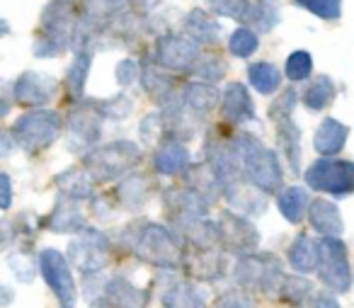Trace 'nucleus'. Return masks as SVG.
Wrapping results in <instances>:
<instances>
[{
    "label": "nucleus",
    "instance_id": "nucleus-32",
    "mask_svg": "<svg viewBox=\"0 0 354 308\" xmlns=\"http://www.w3.org/2000/svg\"><path fill=\"white\" fill-rule=\"evenodd\" d=\"M54 185L59 187V194L73 201H88L95 194V182L83 167H71L56 175Z\"/></svg>",
    "mask_w": 354,
    "mask_h": 308
},
{
    "label": "nucleus",
    "instance_id": "nucleus-45",
    "mask_svg": "<svg viewBox=\"0 0 354 308\" xmlns=\"http://www.w3.org/2000/svg\"><path fill=\"white\" fill-rule=\"evenodd\" d=\"M207 6L218 17H231V20L243 22L248 15V8H250V0H207Z\"/></svg>",
    "mask_w": 354,
    "mask_h": 308
},
{
    "label": "nucleus",
    "instance_id": "nucleus-33",
    "mask_svg": "<svg viewBox=\"0 0 354 308\" xmlns=\"http://www.w3.org/2000/svg\"><path fill=\"white\" fill-rule=\"evenodd\" d=\"M162 308H209L207 293L192 282H177L165 289L160 298Z\"/></svg>",
    "mask_w": 354,
    "mask_h": 308
},
{
    "label": "nucleus",
    "instance_id": "nucleus-1",
    "mask_svg": "<svg viewBox=\"0 0 354 308\" xmlns=\"http://www.w3.org/2000/svg\"><path fill=\"white\" fill-rule=\"evenodd\" d=\"M119 245L129 250L133 257L158 269L175 272L183 262V240L167 226L158 221H131L119 230Z\"/></svg>",
    "mask_w": 354,
    "mask_h": 308
},
{
    "label": "nucleus",
    "instance_id": "nucleus-55",
    "mask_svg": "<svg viewBox=\"0 0 354 308\" xmlns=\"http://www.w3.org/2000/svg\"><path fill=\"white\" fill-rule=\"evenodd\" d=\"M15 148L17 146H15V141H12L10 132H3V129H0V158H8Z\"/></svg>",
    "mask_w": 354,
    "mask_h": 308
},
{
    "label": "nucleus",
    "instance_id": "nucleus-28",
    "mask_svg": "<svg viewBox=\"0 0 354 308\" xmlns=\"http://www.w3.org/2000/svg\"><path fill=\"white\" fill-rule=\"evenodd\" d=\"M274 141H277V156L286 161L294 175L301 172V129L296 127L294 119H279L274 122Z\"/></svg>",
    "mask_w": 354,
    "mask_h": 308
},
{
    "label": "nucleus",
    "instance_id": "nucleus-21",
    "mask_svg": "<svg viewBox=\"0 0 354 308\" xmlns=\"http://www.w3.org/2000/svg\"><path fill=\"white\" fill-rule=\"evenodd\" d=\"M192 158L185 146V141H177V138H162L156 146V156H153V165L160 172L162 177H177L183 175L189 167Z\"/></svg>",
    "mask_w": 354,
    "mask_h": 308
},
{
    "label": "nucleus",
    "instance_id": "nucleus-4",
    "mask_svg": "<svg viewBox=\"0 0 354 308\" xmlns=\"http://www.w3.org/2000/svg\"><path fill=\"white\" fill-rule=\"evenodd\" d=\"M78 20V6L75 0H51L41 12L39 37L35 39L37 59H56L71 46V30Z\"/></svg>",
    "mask_w": 354,
    "mask_h": 308
},
{
    "label": "nucleus",
    "instance_id": "nucleus-44",
    "mask_svg": "<svg viewBox=\"0 0 354 308\" xmlns=\"http://www.w3.org/2000/svg\"><path fill=\"white\" fill-rule=\"evenodd\" d=\"M97 112L102 119H112V122H122L133 112V100L127 95H114V98L97 102Z\"/></svg>",
    "mask_w": 354,
    "mask_h": 308
},
{
    "label": "nucleus",
    "instance_id": "nucleus-59",
    "mask_svg": "<svg viewBox=\"0 0 354 308\" xmlns=\"http://www.w3.org/2000/svg\"><path fill=\"white\" fill-rule=\"evenodd\" d=\"M61 308H73V306H61Z\"/></svg>",
    "mask_w": 354,
    "mask_h": 308
},
{
    "label": "nucleus",
    "instance_id": "nucleus-16",
    "mask_svg": "<svg viewBox=\"0 0 354 308\" xmlns=\"http://www.w3.org/2000/svg\"><path fill=\"white\" fill-rule=\"evenodd\" d=\"M180 267L199 282H218L226 269V253L218 248H189L183 245V262Z\"/></svg>",
    "mask_w": 354,
    "mask_h": 308
},
{
    "label": "nucleus",
    "instance_id": "nucleus-52",
    "mask_svg": "<svg viewBox=\"0 0 354 308\" xmlns=\"http://www.w3.org/2000/svg\"><path fill=\"white\" fill-rule=\"evenodd\" d=\"M162 6V0H127V8L133 12V15H148V12H153L156 8Z\"/></svg>",
    "mask_w": 354,
    "mask_h": 308
},
{
    "label": "nucleus",
    "instance_id": "nucleus-15",
    "mask_svg": "<svg viewBox=\"0 0 354 308\" xmlns=\"http://www.w3.org/2000/svg\"><path fill=\"white\" fill-rule=\"evenodd\" d=\"M59 90H61V85L56 78L37 73V71H25V73L12 83V100H15L17 105H22V107L39 109V107H46L49 102H54Z\"/></svg>",
    "mask_w": 354,
    "mask_h": 308
},
{
    "label": "nucleus",
    "instance_id": "nucleus-6",
    "mask_svg": "<svg viewBox=\"0 0 354 308\" xmlns=\"http://www.w3.org/2000/svg\"><path fill=\"white\" fill-rule=\"evenodd\" d=\"M233 279L243 291L277 293L284 279V262L274 253H250L233 264Z\"/></svg>",
    "mask_w": 354,
    "mask_h": 308
},
{
    "label": "nucleus",
    "instance_id": "nucleus-17",
    "mask_svg": "<svg viewBox=\"0 0 354 308\" xmlns=\"http://www.w3.org/2000/svg\"><path fill=\"white\" fill-rule=\"evenodd\" d=\"M218 105H221L223 119L236 124V127H245V124H252L257 119V109L255 102H252L250 90L243 83H238V80H233V83H228L223 88Z\"/></svg>",
    "mask_w": 354,
    "mask_h": 308
},
{
    "label": "nucleus",
    "instance_id": "nucleus-58",
    "mask_svg": "<svg viewBox=\"0 0 354 308\" xmlns=\"http://www.w3.org/2000/svg\"><path fill=\"white\" fill-rule=\"evenodd\" d=\"M6 240H8V230H6V226L0 224V248L6 245Z\"/></svg>",
    "mask_w": 354,
    "mask_h": 308
},
{
    "label": "nucleus",
    "instance_id": "nucleus-25",
    "mask_svg": "<svg viewBox=\"0 0 354 308\" xmlns=\"http://www.w3.org/2000/svg\"><path fill=\"white\" fill-rule=\"evenodd\" d=\"M124 10H127V0H83L78 20L83 22V25L93 27L100 35V39H102L104 30H107L114 17L122 15Z\"/></svg>",
    "mask_w": 354,
    "mask_h": 308
},
{
    "label": "nucleus",
    "instance_id": "nucleus-18",
    "mask_svg": "<svg viewBox=\"0 0 354 308\" xmlns=\"http://www.w3.org/2000/svg\"><path fill=\"white\" fill-rule=\"evenodd\" d=\"M221 197L231 206V211L241 216H262L267 211V194L252 187L245 177H238L226 187H221Z\"/></svg>",
    "mask_w": 354,
    "mask_h": 308
},
{
    "label": "nucleus",
    "instance_id": "nucleus-27",
    "mask_svg": "<svg viewBox=\"0 0 354 308\" xmlns=\"http://www.w3.org/2000/svg\"><path fill=\"white\" fill-rule=\"evenodd\" d=\"M41 226L49 228L51 233H59V235L78 233V230L85 226V216H83V211H80V201L66 199V197L59 194V201H56V206L51 209V214L46 216V221H41Z\"/></svg>",
    "mask_w": 354,
    "mask_h": 308
},
{
    "label": "nucleus",
    "instance_id": "nucleus-42",
    "mask_svg": "<svg viewBox=\"0 0 354 308\" xmlns=\"http://www.w3.org/2000/svg\"><path fill=\"white\" fill-rule=\"evenodd\" d=\"M284 73L291 83H304V80L310 78L313 73V59H310L308 51H291L289 59H286V66H284Z\"/></svg>",
    "mask_w": 354,
    "mask_h": 308
},
{
    "label": "nucleus",
    "instance_id": "nucleus-11",
    "mask_svg": "<svg viewBox=\"0 0 354 308\" xmlns=\"http://www.w3.org/2000/svg\"><path fill=\"white\" fill-rule=\"evenodd\" d=\"M214 230H216L218 250L226 255L243 257V255L255 253L257 245H260V233L252 226V221L231 209L221 211L218 219H214Z\"/></svg>",
    "mask_w": 354,
    "mask_h": 308
},
{
    "label": "nucleus",
    "instance_id": "nucleus-9",
    "mask_svg": "<svg viewBox=\"0 0 354 308\" xmlns=\"http://www.w3.org/2000/svg\"><path fill=\"white\" fill-rule=\"evenodd\" d=\"M304 180L308 190L344 199L354 190V163L344 158H318L306 167Z\"/></svg>",
    "mask_w": 354,
    "mask_h": 308
},
{
    "label": "nucleus",
    "instance_id": "nucleus-30",
    "mask_svg": "<svg viewBox=\"0 0 354 308\" xmlns=\"http://www.w3.org/2000/svg\"><path fill=\"white\" fill-rule=\"evenodd\" d=\"M185 32L192 42H197L199 46L202 44H218L223 37V27L216 17H212L207 10L202 8H194V10L187 12L185 17Z\"/></svg>",
    "mask_w": 354,
    "mask_h": 308
},
{
    "label": "nucleus",
    "instance_id": "nucleus-36",
    "mask_svg": "<svg viewBox=\"0 0 354 308\" xmlns=\"http://www.w3.org/2000/svg\"><path fill=\"white\" fill-rule=\"evenodd\" d=\"M335 98H337L335 80L330 75H315L299 100L304 102V107L308 112H323V109H328L335 102Z\"/></svg>",
    "mask_w": 354,
    "mask_h": 308
},
{
    "label": "nucleus",
    "instance_id": "nucleus-38",
    "mask_svg": "<svg viewBox=\"0 0 354 308\" xmlns=\"http://www.w3.org/2000/svg\"><path fill=\"white\" fill-rule=\"evenodd\" d=\"M248 83L255 93L274 95L281 88V71L270 61H257L248 66Z\"/></svg>",
    "mask_w": 354,
    "mask_h": 308
},
{
    "label": "nucleus",
    "instance_id": "nucleus-8",
    "mask_svg": "<svg viewBox=\"0 0 354 308\" xmlns=\"http://www.w3.org/2000/svg\"><path fill=\"white\" fill-rule=\"evenodd\" d=\"M102 122L97 112L95 100L83 98L80 102H73L71 112L64 117V132H66V146L75 156H85L90 148L97 146L102 136Z\"/></svg>",
    "mask_w": 354,
    "mask_h": 308
},
{
    "label": "nucleus",
    "instance_id": "nucleus-10",
    "mask_svg": "<svg viewBox=\"0 0 354 308\" xmlns=\"http://www.w3.org/2000/svg\"><path fill=\"white\" fill-rule=\"evenodd\" d=\"M318 272L323 287L330 293H349L352 289V267H349V248L342 238L318 240Z\"/></svg>",
    "mask_w": 354,
    "mask_h": 308
},
{
    "label": "nucleus",
    "instance_id": "nucleus-46",
    "mask_svg": "<svg viewBox=\"0 0 354 308\" xmlns=\"http://www.w3.org/2000/svg\"><path fill=\"white\" fill-rule=\"evenodd\" d=\"M138 134H141L143 143H160L165 138V122H162V112H153L141 119L138 124Z\"/></svg>",
    "mask_w": 354,
    "mask_h": 308
},
{
    "label": "nucleus",
    "instance_id": "nucleus-26",
    "mask_svg": "<svg viewBox=\"0 0 354 308\" xmlns=\"http://www.w3.org/2000/svg\"><path fill=\"white\" fill-rule=\"evenodd\" d=\"M349 127L335 117H325L313 134V148L320 158H335L347 146Z\"/></svg>",
    "mask_w": 354,
    "mask_h": 308
},
{
    "label": "nucleus",
    "instance_id": "nucleus-40",
    "mask_svg": "<svg viewBox=\"0 0 354 308\" xmlns=\"http://www.w3.org/2000/svg\"><path fill=\"white\" fill-rule=\"evenodd\" d=\"M226 71H228V66L221 56H199L197 64H194L192 71H189V75H192L194 80H202V83L214 85V83H218V80H223Z\"/></svg>",
    "mask_w": 354,
    "mask_h": 308
},
{
    "label": "nucleus",
    "instance_id": "nucleus-39",
    "mask_svg": "<svg viewBox=\"0 0 354 308\" xmlns=\"http://www.w3.org/2000/svg\"><path fill=\"white\" fill-rule=\"evenodd\" d=\"M313 293V284L304 274H284V279L279 282V289H277V296L284 303H289L291 308H301L306 301H310Z\"/></svg>",
    "mask_w": 354,
    "mask_h": 308
},
{
    "label": "nucleus",
    "instance_id": "nucleus-29",
    "mask_svg": "<svg viewBox=\"0 0 354 308\" xmlns=\"http://www.w3.org/2000/svg\"><path fill=\"white\" fill-rule=\"evenodd\" d=\"M183 185L187 190H192L197 197H202L209 206H214L221 197V185H218L216 175L212 172V167L207 163H199V165H192L183 172Z\"/></svg>",
    "mask_w": 354,
    "mask_h": 308
},
{
    "label": "nucleus",
    "instance_id": "nucleus-41",
    "mask_svg": "<svg viewBox=\"0 0 354 308\" xmlns=\"http://www.w3.org/2000/svg\"><path fill=\"white\" fill-rule=\"evenodd\" d=\"M260 49V39L250 27H238L231 37H228V51L236 59H250L255 56V51Z\"/></svg>",
    "mask_w": 354,
    "mask_h": 308
},
{
    "label": "nucleus",
    "instance_id": "nucleus-12",
    "mask_svg": "<svg viewBox=\"0 0 354 308\" xmlns=\"http://www.w3.org/2000/svg\"><path fill=\"white\" fill-rule=\"evenodd\" d=\"M199 56L202 46L180 32H165L153 46V64L167 73H189Z\"/></svg>",
    "mask_w": 354,
    "mask_h": 308
},
{
    "label": "nucleus",
    "instance_id": "nucleus-2",
    "mask_svg": "<svg viewBox=\"0 0 354 308\" xmlns=\"http://www.w3.org/2000/svg\"><path fill=\"white\" fill-rule=\"evenodd\" d=\"M238 156H241V170L245 180L262 194H277L284 185V167L277 151L267 148L252 134H236Z\"/></svg>",
    "mask_w": 354,
    "mask_h": 308
},
{
    "label": "nucleus",
    "instance_id": "nucleus-47",
    "mask_svg": "<svg viewBox=\"0 0 354 308\" xmlns=\"http://www.w3.org/2000/svg\"><path fill=\"white\" fill-rule=\"evenodd\" d=\"M299 105V93L294 88H286L274 102L270 105V119L279 122V119H289L294 114V107Z\"/></svg>",
    "mask_w": 354,
    "mask_h": 308
},
{
    "label": "nucleus",
    "instance_id": "nucleus-57",
    "mask_svg": "<svg viewBox=\"0 0 354 308\" xmlns=\"http://www.w3.org/2000/svg\"><path fill=\"white\" fill-rule=\"evenodd\" d=\"M6 35H10V25H8V22L0 17V37H6Z\"/></svg>",
    "mask_w": 354,
    "mask_h": 308
},
{
    "label": "nucleus",
    "instance_id": "nucleus-51",
    "mask_svg": "<svg viewBox=\"0 0 354 308\" xmlns=\"http://www.w3.org/2000/svg\"><path fill=\"white\" fill-rule=\"evenodd\" d=\"M12 105H15V100H12V83L0 80V119L10 114Z\"/></svg>",
    "mask_w": 354,
    "mask_h": 308
},
{
    "label": "nucleus",
    "instance_id": "nucleus-24",
    "mask_svg": "<svg viewBox=\"0 0 354 308\" xmlns=\"http://www.w3.org/2000/svg\"><path fill=\"white\" fill-rule=\"evenodd\" d=\"M177 98H180V102H183L185 107L194 114V117L204 119L218 107V98H221V93H218L212 83L189 80V83H185L183 90H177Z\"/></svg>",
    "mask_w": 354,
    "mask_h": 308
},
{
    "label": "nucleus",
    "instance_id": "nucleus-37",
    "mask_svg": "<svg viewBox=\"0 0 354 308\" xmlns=\"http://www.w3.org/2000/svg\"><path fill=\"white\" fill-rule=\"evenodd\" d=\"M90 66H93V54L90 51H75L73 64L68 66L64 78V88L68 93L71 102H80L85 98V83H88Z\"/></svg>",
    "mask_w": 354,
    "mask_h": 308
},
{
    "label": "nucleus",
    "instance_id": "nucleus-35",
    "mask_svg": "<svg viewBox=\"0 0 354 308\" xmlns=\"http://www.w3.org/2000/svg\"><path fill=\"white\" fill-rule=\"evenodd\" d=\"M243 22H248L255 35H267V32H272L281 22L279 0H255V3H250L248 15Z\"/></svg>",
    "mask_w": 354,
    "mask_h": 308
},
{
    "label": "nucleus",
    "instance_id": "nucleus-23",
    "mask_svg": "<svg viewBox=\"0 0 354 308\" xmlns=\"http://www.w3.org/2000/svg\"><path fill=\"white\" fill-rule=\"evenodd\" d=\"M153 192H156V185H153L151 177L133 170L122 177L117 192H114V201H117V206H124V209H129V211H136L151 199Z\"/></svg>",
    "mask_w": 354,
    "mask_h": 308
},
{
    "label": "nucleus",
    "instance_id": "nucleus-20",
    "mask_svg": "<svg viewBox=\"0 0 354 308\" xmlns=\"http://www.w3.org/2000/svg\"><path fill=\"white\" fill-rule=\"evenodd\" d=\"M109 308H148V291L138 289L127 277H112L100 293Z\"/></svg>",
    "mask_w": 354,
    "mask_h": 308
},
{
    "label": "nucleus",
    "instance_id": "nucleus-3",
    "mask_svg": "<svg viewBox=\"0 0 354 308\" xmlns=\"http://www.w3.org/2000/svg\"><path fill=\"white\" fill-rule=\"evenodd\" d=\"M143 156L138 143L127 141V138H117V141H109L104 146L90 148L83 156V170L90 175V180L95 185L100 182H112L122 180L124 175L133 172L141 165Z\"/></svg>",
    "mask_w": 354,
    "mask_h": 308
},
{
    "label": "nucleus",
    "instance_id": "nucleus-50",
    "mask_svg": "<svg viewBox=\"0 0 354 308\" xmlns=\"http://www.w3.org/2000/svg\"><path fill=\"white\" fill-rule=\"evenodd\" d=\"M12 199H15V192H12V180L8 172H0V211L12 209Z\"/></svg>",
    "mask_w": 354,
    "mask_h": 308
},
{
    "label": "nucleus",
    "instance_id": "nucleus-43",
    "mask_svg": "<svg viewBox=\"0 0 354 308\" xmlns=\"http://www.w3.org/2000/svg\"><path fill=\"white\" fill-rule=\"evenodd\" d=\"M294 3L325 22H337L342 17V0H294Z\"/></svg>",
    "mask_w": 354,
    "mask_h": 308
},
{
    "label": "nucleus",
    "instance_id": "nucleus-5",
    "mask_svg": "<svg viewBox=\"0 0 354 308\" xmlns=\"http://www.w3.org/2000/svg\"><path fill=\"white\" fill-rule=\"evenodd\" d=\"M64 134V117L54 109H32L25 112L22 117L15 119L10 129V136L17 148L27 153V156H39L49 146H54Z\"/></svg>",
    "mask_w": 354,
    "mask_h": 308
},
{
    "label": "nucleus",
    "instance_id": "nucleus-19",
    "mask_svg": "<svg viewBox=\"0 0 354 308\" xmlns=\"http://www.w3.org/2000/svg\"><path fill=\"white\" fill-rule=\"evenodd\" d=\"M310 228L320 235V238H342L344 233V219L339 214L337 204L330 199H310L308 211H306Z\"/></svg>",
    "mask_w": 354,
    "mask_h": 308
},
{
    "label": "nucleus",
    "instance_id": "nucleus-31",
    "mask_svg": "<svg viewBox=\"0 0 354 308\" xmlns=\"http://www.w3.org/2000/svg\"><path fill=\"white\" fill-rule=\"evenodd\" d=\"M318 240L308 233H299L291 240L289 250H286V262L291 264V269L299 274H313L318 267Z\"/></svg>",
    "mask_w": 354,
    "mask_h": 308
},
{
    "label": "nucleus",
    "instance_id": "nucleus-53",
    "mask_svg": "<svg viewBox=\"0 0 354 308\" xmlns=\"http://www.w3.org/2000/svg\"><path fill=\"white\" fill-rule=\"evenodd\" d=\"M310 308H342V306H339V301L335 298V293L318 291L310 296Z\"/></svg>",
    "mask_w": 354,
    "mask_h": 308
},
{
    "label": "nucleus",
    "instance_id": "nucleus-34",
    "mask_svg": "<svg viewBox=\"0 0 354 308\" xmlns=\"http://www.w3.org/2000/svg\"><path fill=\"white\" fill-rule=\"evenodd\" d=\"M308 204H310V194L306 187H281L277 192V206H279L281 216L284 221L289 224H301L306 219V211H308Z\"/></svg>",
    "mask_w": 354,
    "mask_h": 308
},
{
    "label": "nucleus",
    "instance_id": "nucleus-13",
    "mask_svg": "<svg viewBox=\"0 0 354 308\" xmlns=\"http://www.w3.org/2000/svg\"><path fill=\"white\" fill-rule=\"evenodd\" d=\"M37 269H39L46 287H49L51 291H54V296L61 301V306H73L75 298H78V287H75L73 269H71L66 255L56 248L39 250Z\"/></svg>",
    "mask_w": 354,
    "mask_h": 308
},
{
    "label": "nucleus",
    "instance_id": "nucleus-54",
    "mask_svg": "<svg viewBox=\"0 0 354 308\" xmlns=\"http://www.w3.org/2000/svg\"><path fill=\"white\" fill-rule=\"evenodd\" d=\"M10 262V267H12V272H15V277L20 279V282H25V284H30L32 279H35V267H32L30 262H25V264H17L15 260H8Z\"/></svg>",
    "mask_w": 354,
    "mask_h": 308
},
{
    "label": "nucleus",
    "instance_id": "nucleus-56",
    "mask_svg": "<svg viewBox=\"0 0 354 308\" xmlns=\"http://www.w3.org/2000/svg\"><path fill=\"white\" fill-rule=\"evenodd\" d=\"M12 298H15V291L10 287H6V284H0V308L10 306Z\"/></svg>",
    "mask_w": 354,
    "mask_h": 308
},
{
    "label": "nucleus",
    "instance_id": "nucleus-7",
    "mask_svg": "<svg viewBox=\"0 0 354 308\" xmlns=\"http://www.w3.org/2000/svg\"><path fill=\"white\" fill-rule=\"evenodd\" d=\"M112 250L114 245L107 233L83 226L78 230V235L71 240L68 257L66 260L83 274V279H88V277H97L102 269H107L109 260H112Z\"/></svg>",
    "mask_w": 354,
    "mask_h": 308
},
{
    "label": "nucleus",
    "instance_id": "nucleus-49",
    "mask_svg": "<svg viewBox=\"0 0 354 308\" xmlns=\"http://www.w3.org/2000/svg\"><path fill=\"white\" fill-rule=\"evenodd\" d=\"M138 80V61L133 59H122L117 64V83L122 88H129Z\"/></svg>",
    "mask_w": 354,
    "mask_h": 308
},
{
    "label": "nucleus",
    "instance_id": "nucleus-22",
    "mask_svg": "<svg viewBox=\"0 0 354 308\" xmlns=\"http://www.w3.org/2000/svg\"><path fill=\"white\" fill-rule=\"evenodd\" d=\"M138 83H141L143 93L158 102L162 107L165 102H170L172 98L177 95V85L165 71L158 69L153 61H138Z\"/></svg>",
    "mask_w": 354,
    "mask_h": 308
},
{
    "label": "nucleus",
    "instance_id": "nucleus-48",
    "mask_svg": "<svg viewBox=\"0 0 354 308\" xmlns=\"http://www.w3.org/2000/svg\"><path fill=\"white\" fill-rule=\"evenodd\" d=\"M214 308H257V301L252 298L250 291L243 289H231V291L221 293L214 303Z\"/></svg>",
    "mask_w": 354,
    "mask_h": 308
},
{
    "label": "nucleus",
    "instance_id": "nucleus-14",
    "mask_svg": "<svg viewBox=\"0 0 354 308\" xmlns=\"http://www.w3.org/2000/svg\"><path fill=\"white\" fill-rule=\"evenodd\" d=\"M162 206H165L167 221H170L175 233H180V230H183L187 224H192V221L207 219L209 209H212L202 197H197L185 185L170 187V190L162 192Z\"/></svg>",
    "mask_w": 354,
    "mask_h": 308
}]
</instances>
